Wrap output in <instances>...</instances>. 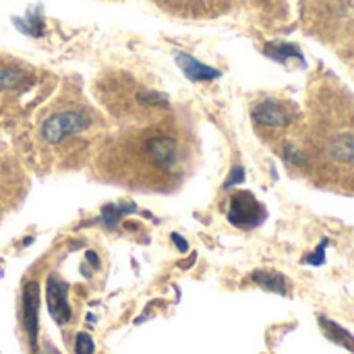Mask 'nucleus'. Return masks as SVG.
<instances>
[{
  "mask_svg": "<svg viewBox=\"0 0 354 354\" xmlns=\"http://www.w3.org/2000/svg\"><path fill=\"white\" fill-rule=\"evenodd\" d=\"M303 174L322 189L354 197V95L334 79L315 81L309 93Z\"/></svg>",
  "mask_w": 354,
  "mask_h": 354,
  "instance_id": "f257e3e1",
  "label": "nucleus"
},
{
  "mask_svg": "<svg viewBox=\"0 0 354 354\" xmlns=\"http://www.w3.org/2000/svg\"><path fill=\"white\" fill-rule=\"evenodd\" d=\"M251 118L259 137L284 160L288 170L305 168V114L297 104L280 97H266L253 104Z\"/></svg>",
  "mask_w": 354,
  "mask_h": 354,
  "instance_id": "f03ea898",
  "label": "nucleus"
},
{
  "mask_svg": "<svg viewBox=\"0 0 354 354\" xmlns=\"http://www.w3.org/2000/svg\"><path fill=\"white\" fill-rule=\"evenodd\" d=\"M137 156L141 158L143 180L160 189L178 185L193 166L189 137L176 129H156L141 137Z\"/></svg>",
  "mask_w": 354,
  "mask_h": 354,
  "instance_id": "7ed1b4c3",
  "label": "nucleus"
},
{
  "mask_svg": "<svg viewBox=\"0 0 354 354\" xmlns=\"http://www.w3.org/2000/svg\"><path fill=\"white\" fill-rule=\"evenodd\" d=\"M268 212L261 201L249 191H236L228 201V220L241 230H253L263 224Z\"/></svg>",
  "mask_w": 354,
  "mask_h": 354,
  "instance_id": "20e7f679",
  "label": "nucleus"
},
{
  "mask_svg": "<svg viewBox=\"0 0 354 354\" xmlns=\"http://www.w3.org/2000/svg\"><path fill=\"white\" fill-rule=\"evenodd\" d=\"M91 124V118L85 112L79 110H68V112H60L50 116L44 124H41V139L50 145H58L60 141H64L66 137L85 131Z\"/></svg>",
  "mask_w": 354,
  "mask_h": 354,
  "instance_id": "39448f33",
  "label": "nucleus"
},
{
  "mask_svg": "<svg viewBox=\"0 0 354 354\" xmlns=\"http://www.w3.org/2000/svg\"><path fill=\"white\" fill-rule=\"evenodd\" d=\"M48 311L52 315V319L58 326H64L71 319V305H68V284L64 280H60L58 276H50L48 278Z\"/></svg>",
  "mask_w": 354,
  "mask_h": 354,
  "instance_id": "423d86ee",
  "label": "nucleus"
},
{
  "mask_svg": "<svg viewBox=\"0 0 354 354\" xmlns=\"http://www.w3.org/2000/svg\"><path fill=\"white\" fill-rule=\"evenodd\" d=\"M37 307H39V288H37V282H29L23 288L21 322H23L25 334L29 338V344L35 351H37Z\"/></svg>",
  "mask_w": 354,
  "mask_h": 354,
  "instance_id": "0eeeda50",
  "label": "nucleus"
},
{
  "mask_svg": "<svg viewBox=\"0 0 354 354\" xmlns=\"http://www.w3.org/2000/svg\"><path fill=\"white\" fill-rule=\"evenodd\" d=\"M176 58V64L180 66V71L191 79V81H212V79H218L220 73L199 60H195L193 56L185 54V52H176L174 54Z\"/></svg>",
  "mask_w": 354,
  "mask_h": 354,
  "instance_id": "6e6552de",
  "label": "nucleus"
},
{
  "mask_svg": "<svg viewBox=\"0 0 354 354\" xmlns=\"http://www.w3.org/2000/svg\"><path fill=\"white\" fill-rule=\"evenodd\" d=\"M135 212H137L135 203H108V205H104L102 212H100V222H102L108 230H114L116 224H118L124 216L135 214Z\"/></svg>",
  "mask_w": 354,
  "mask_h": 354,
  "instance_id": "1a4fd4ad",
  "label": "nucleus"
},
{
  "mask_svg": "<svg viewBox=\"0 0 354 354\" xmlns=\"http://www.w3.org/2000/svg\"><path fill=\"white\" fill-rule=\"evenodd\" d=\"M255 282L259 286H263L266 290H272V292H278V295H286L288 292V282L284 276L276 274V272H255L253 274Z\"/></svg>",
  "mask_w": 354,
  "mask_h": 354,
  "instance_id": "9d476101",
  "label": "nucleus"
},
{
  "mask_svg": "<svg viewBox=\"0 0 354 354\" xmlns=\"http://www.w3.org/2000/svg\"><path fill=\"white\" fill-rule=\"evenodd\" d=\"M15 27H19L27 35H44V21L41 17H29V19H15Z\"/></svg>",
  "mask_w": 354,
  "mask_h": 354,
  "instance_id": "9b49d317",
  "label": "nucleus"
},
{
  "mask_svg": "<svg viewBox=\"0 0 354 354\" xmlns=\"http://www.w3.org/2000/svg\"><path fill=\"white\" fill-rule=\"evenodd\" d=\"M25 79V75L17 68H8V66H0V89H12L17 87L21 81Z\"/></svg>",
  "mask_w": 354,
  "mask_h": 354,
  "instance_id": "f8f14e48",
  "label": "nucleus"
},
{
  "mask_svg": "<svg viewBox=\"0 0 354 354\" xmlns=\"http://www.w3.org/2000/svg\"><path fill=\"white\" fill-rule=\"evenodd\" d=\"M95 346H93V340L87 336V334H79L77 336V342H75V353L77 354H93Z\"/></svg>",
  "mask_w": 354,
  "mask_h": 354,
  "instance_id": "ddd939ff",
  "label": "nucleus"
},
{
  "mask_svg": "<svg viewBox=\"0 0 354 354\" xmlns=\"http://www.w3.org/2000/svg\"><path fill=\"white\" fill-rule=\"evenodd\" d=\"M172 241H174V245H176L180 251H187V249H189L187 241H185V239H180V234H176V232H174V234H172Z\"/></svg>",
  "mask_w": 354,
  "mask_h": 354,
  "instance_id": "4468645a",
  "label": "nucleus"
},
{
  "mask_svg": "<svg viewBox=\"0 0 354 354\" xmlns=\"http://www.w3.org/2000/svg\"><path fill=\"white\" fill-rule=\"evenodd\" d=\"M85 259H87L89 263H91V268H95V270L100 268V257H97V255H95L93 251H87V253H85Z\"/></svg>",
  "mask_w": 354,
  "mask_h": 354,
  "instance_id": "2eb2a0df",
  "label": "nucleus"
},
{
  "mask_svg": "<svg viewBox=\"0 0 354 354\" xmlns=\"http://www.w3.org/2000/svg\"><path fill=\"white\" fill-rule=\"evenodd\" d=\"M39 354H60V353H58V351H56L54 346H46V348H44V351H41Z\"/></svg>",
  "mask_w": 354,
  "mask_h": 354,
  "instance_id": "dca6fc26",
  "label": "nucleus"
}]
</instances>
